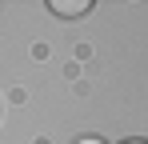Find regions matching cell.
<instances>
[{"label": "cell", "mask_w": 148, "mask_h": 144, "mask_svg": "<svg viewBox=\"0 0 148 144\" xmlns=\"http://www.w3.org/2000/svg\"><path fill=\"white\" fill-rule=\"evenodd\" d=\"M128 144H148V140H128Z\"/></svg>", "instance_id": "3957f363"}, {"label": "cell", "mask_w": 148, "mask_h": 144, "mask_svg": "<svg viewBox=\"0 0 148 144\" xmlns=\"http://www.w3.org/2000/svg\"><path fill=\"white\" fill-rule=\"evenodd\" d=\"M88 8H92V0H52V12L56 16H80Z\"/></svg>", "instance_id": "6da1fadb"}, {"label": "cell", "mask_w": 148, "mask_h": 144, "mask_svg": "<svg viewBox=\"0 0 148 144\" xmlns=\"http://www.w3.org/2000/svg\"><path fill=\"white\" fill-rule=\"evenodd\" d=\"M76 144H104V140H96V136H84V140H76Z\"/></svg>", "instance_id": "7a4b0ae2"}]
</instances>
